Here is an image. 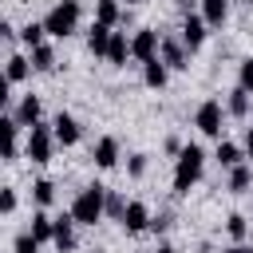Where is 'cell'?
Listing matches in <instances>:
<instances>
[{"label": "cell", "instance_id": "6da1fadb", "mask_svg": "<svg viewBox=\"0 0 253 253\" xmlns=\"http://www.w3.org/2000/svg\"><path fill=\"white\" fill-rule=\"evenodd\" d=\"M103 213H107V190H103V186H87V190L75 194V202H71V217H75L79 225H95Z\"/></svg>", "mask_w": 253, "mask_h": 253}, {"label": "cell", "instance_id": "7a4b0ae2", "mask_svg": "<svg viewBox=\"0 0 253 253\" xmlns=\"http://www.w3.org/2000/svg\"><path fill=\"white\" fill-rule=\"evenodd\" d=\"M202 162H206V154H202V146H182V154H178V166H174V194H190V186L202 178Z\"/></svg>", "mask_w": 253, "mask_h": 253}, {"label": "cell", "instance_id": "3957f363", "mask_svg": "<svg viewBox=\"0 0 253 253\" xmlns=\"http://www.w3.org/2000/svg\"><path fill=\"white\" fill-rule=\"evenodd\" d=\"M43 28H47V36L67 40V36L79 28V0H59V4L43 16Z\"/></svg>", "mask_w": 253, "mask_h": 253}, {"label": "cell", "instance_id": "277c9868", "mask_svg": "<svg viewBox=\"0 0 253 253\" xmlns=\"http://www.w3.org/2000/svg\"><path fill=\"white\" fill-rule=\"evenodd\" d=\"M51 146H55V134L43 126V123H36L32 130H28V142H24V154L36 162V166H43V162H51Z\"/></svg>", "mask_w": 253, "mask_h": 253}, {"label": "cell", "instance_id": "5b68a950", "mask_svg": "<svg viewBox=\"0 0 253 253\" xmlns=\"http://www.w3.org/2000/svg\"><path fill=\"white\" fill-rule=\"evenodd\" d=\"M158 51H162L158 32H154V28H138V32H134V40H130V55H134L138 63H150Z\"/></svg>", "mask_w": 253, "mask_h": 253}, {"label": "cell", "instance_id": "8992f818", "mask_svg": "<svg viewBox=\"0 0 253 253\" xmlns=\"http://www.w3.org/2000/svg\"><path fill=\"white\" fill-rule=\"evenodd\" d=\"M194 123H198L202 134H221V103H217V99H206V103L198 107Z\"/></svg>", "mask_w": 253, "mask_h": 253}, {"label": "cell", "instance_id": "52a82bcc", "mask_svg": "<svg viewBox=\"0 0 253 253\" xmlns=\"http://www.w3.org/2000/svg\"><path fill=\"white\" fill-rule=\"evenodd\" d=\"M206 28H210V24H206L202 16H194V12L182 20V43H186V51H198V47L206 43Z\"/></svg>", "mask_w": 253, "mask_h": 253}, {"label": "cell", "instance_id": "ba28073f", "mask_svg": "<svg viewBox=\"0 0 253 253\" xmlns=\"http://www.w3.org/2000/svg\"><path fill=\"white\" fill-rule=\"evenodd\" d=\"M123 225H126V233H142L154 217H150V210H146V202H126V210H123V217H119Z\"/></svg>", "mask_w": 253, "mask_h": 253}, {"label": "cell", "instance_id": "9c48e42d", "mask_svg": "<svg viewBox=\"0 0 253 253\" xmlns=\"http://www.w3.org/2000/svg\"><path fill=\"white\" fill-rule=\"evenodd\" d=\"M51 134H55V142H63V146H75L83 130H79V123H75L71 115H63V111H59V115L51 119Z\"/></svg>", "mask_w": 253, "mask_h": 253}, {"label": "cell", "instance_id": "30bf717a", "mask_svg": "<svg viewBox=\"0 0 253 253\" xmlns=\"http://www.w3.org/2000/svg\"><path fill=\"white\" fill-rule=\"evenodd\" d=\"M71 225H75V217H71V213H59V217H55V237H51V245H55L59 253L75 249V233H71Z\"/></svg>", "mask_w": 253, "mask_h": 253}, {"label": "cell", "instance_id": "8fae6325", "mask_svg": "<svg viewBox=\"0 0 253 253\" xmlns=\"http://www.w3.org/2000/svg\"><path fill=\"white\" fill-rule=\"evenodd\" d=\"M91 158H95V166L111 170V166L119 162V138H111V134H107V138H99V142H95V154H91Z\"/></svg>", "mask_w": 253, "mask_h": 253}, {"label": "cell", "instance_id": "7c38bea8", "mask_svg": "<svg viewBox=\"0 0 253 253\" xmlns=\"http://www.w3.org/2000/svg\"><path fill=\"white\" fill-rule=\"evenodd\" d=\"M111 28L107 24H91V32H87V51L91 55H107V47H111Z\"/></svg>", "mask_w": 253, "mask_h": 253}, {"label": "cell", "instance_id": "4fadbf2b", "mask_svg": "<svg viewBox=\"0 0 253 253\" xmlns=\"http://www.w3.org/2000/svg\"><path fill=\"white\" fill-rule=\"evenodd\" d=\"M12 119H16V123H20V126H28V130H32V126H36V123H40V99H36V95H24V99H20V107H16V115H12Z\"/></svg>", "mask_w": 253, "mask_h": 253}, {"label": "cell", "instance_id": "5bb4252c", "mask_svg": "<svg viewBox=\"0 0 253 253\" xmlns=\"http://www.w3.org/2000/svg\"><path fill=\"white\" fill-rule=\"evenodd\" d=\"M162 63L174 67V71L190 67V63H186V43H178V40H162Z\"/></svg>", "mask_w": 253, "mask_h": 253}, {"label": "cell", "instance_id": "9a60e30c", "mask_svg": "<svg viewBox=\"0 0 253 253\" xmlns=\"http://www.w3.org/2000/svg\"><path fill=\"white\" fill-rule=\"evenodd\" d=\"M166 71H170V67H166V63H162V59L154 55L150 63H142V83L158 91V87H166Z\"/></svg>", "mask_w": 253, "mask_h": 253}, {"label": "cell", "instance_id": "2e32d148", "mask_svg": "<svg viewBox=\"0 0 253 253\" xmlns=\"http://www.w3.org/2000/svg\"><path fill=\"white\" fill-rule=\"evenodd\" d=\"M225 16H229V0H202V20L210 28L225 24Z\"/></svg>", "mask_w": 253, "mask_h": 253}, {"label": "cell", "instance_id": "e0dca14e", "mask_svg": "<svg viewBox=\"0 0 253 253\" xmlns=\"http://www.w3.org/2000/svg\"><path fill=\"white\" fill-rule=\"evenodd\" d=\"M0 126H4V158H16L20 154V123L8 115Z\"/></svg>", "mask_w": 253, "mask_h": 253}, {"label": "cell", "instance_id": "ac0fdd59", "mask_svg": "<svg viewBox=\"0 0 253 253\" xmlns=\"http://www.w3.org/2000/svg\"><path fill=\"white\" fill-rule=\"evenodd\" d=\"M28 233H32L36 241H51V237H55V217H47L43 210L32 213V229H28Z\"/></svg>", "mask_w": 253, "mask_h": 253}, {"label": "cell", "instance_id": "d6986e66", "mask_svg": "<svg viewBox=\"0 0 253 253\" xmlns=\"http://www.w3.org/2000/svg\"><path fill=\"white\" fill-rule=\"evenodd\" d=\"M126 55H130V40H126L123 32H115V36H111V47H107V59H111L115 67H123Z\"/></svg>", "mask_w": 253, "mask_h": 253}, {"label": "cell", "instance_id": "ffe728a7", "mask_svg": "<svg viewBox=\"0 0 253 253\" xmlns=\"http://www.w3.org/2000/svg\"><path fill=\"white\" fill-rule=\"evenodd\" d=\"M213 158H217L225 170H233V166H241V158H245V154H241V146H237V142H217V154H213Z\"/></svg>", "mask_w": 253, "mask_h": 253}, {"label": "cell", "instance_id": "44dd1931", "mask_svg": "<svg viewBox=\"0 0 253 253\" xmlns=\"http://www.w3.org/2000/svg\"><path fill=\"white\" fill-rule=\"evenodd\" d=\"M28 71H32V59H24V55H8V71H4V79H8V83L28 79Z\"/></svg>", "mask_w": 253, "mask_h": 253}, {"label": "cell", "instance_id": "7402d4cb", "mask_svg": "<svg viewBox=\"0 0 253 253\" xmlns=\"http://www.w3.org/2000/svg\"><path fill=\"white\" fill-rule=\"evenodd\" d=\"M249 186H253V170H249L245 162L233 166V170H229V190H233V194H245Z\"/></svg>", "mask_w": 253, "mask_h": 253}, {"label": "cell", "instance_id": "603a6c76", "mask_svg": "<svg viewBox=\"0 0 253 253\" xmlns=\"http://www.w3.org/2000/svg\"><path fill=\"white\" fill-rule=\"evenodd\" d=\"M229 115H233V119H245V115H249V91H245V87H233V91H229Z\"/></svg>", "mask_w": 253, "mask_h": 253}, {"label": "cell", "instance_id": "cb8c5ba5", "mask_svg": "<svg viewBox=\"0 0 253 253\" xmlns=\"http://www.w3.org/2000/svg\"><path fill=\"white\" fill-rule=\"evenodd\" d=\"M32 67H36V71H51V67H55V51H51L47 43L32 47Z\"/></svg>", "mask_w": 253, "mask_h": 253}, {"label": "cell", "instance_id": "d4e9b609", "mask_svg": "<svg viewBox=\"0 0 253 253\" xmlns=\"http://www.w3.org/2000/svg\"><path fill=\"white\" fill-rule=\"evenodd\" d=\"M115 20H119V4H115V0H99V4H95V24L115 28Z\"/></svg>", "mask_w": 253, "mask_h": 253}, {"label": "cell", "instance_id": "484cf974", "mask_svg": "<svg viewBox=\"0 0 253 253\" xmlns=\"http://www.w3.org/2000/svg\"><path fill=\"white\" fill-rule=\"evenodd\" d=\"M43 36H47V28H43V20H40V24L32 20V24H24V32H20V40H24L28 47H40V43H43Z\"/></svg>", "mask_w": 253, "mask_h": 253}, {"label": "cell", "instance_id": "4316f807", "mask_svg": "<svg viewBox=\"0 0 253 253\" xmlns=\"http://www.w3.org/2000/svg\"><path fill=\"white\" fill-rule=\"evenodd\" d=\"M32 198H36L40 206H51V202H55V182H47V178H40V182L32 186Z\"/></svg>", "mask_w": 253, "mask_h": 253}, {"label": "cell", "instance_id": "83f0119b", "mask_svg": "<svg viewBox=\"0 0 253 253\" xmlns=\"http://www.w3.org/2000/svg\"><path fill=\"white\" fill-rule=\"evenodd\" d=\"M225 233H229L233 241H241V237L249 233V221H245L241 213H229V221H225Z\"/></svg>", "mask_w": 253, "mask_h": 253}, {"label": "cell", "instance_id": "f1b7e54d", "mask_svg": "<svg viewBox=\"0 0 253 253\" xmlns=\"http://www.w3.org/2000/svg\"><path fill=\"white\" fill-rule=\"evenodd\" d=\"M237 87L253 91V55H249V59H241V67H237Z\"/></svg>", "mask_w": 253, "mask_h": 253}, {"label": "cell", "instance_id": "f546056e", "mask_svg": "<svg viewBox=\"0 0 253 253\" xmlns=\"http://www.w3.org/2000/svg\"><path fill=\"white\" fill-rule=\"evenodd\" d=\"M123 210H126V202H123V194H115V190H107V213H111V217H123Z\"/></svg>", "mask_w": 253, "mask_h": 253}, {"label": "cell", "instance_id": "4dcf8cb0", "mask_svg": "<svg viewBox=\"0 0 253 253\" xmlns=\"http://www.w3.org/2000/svg\"><path fill=\"white\" fill-rule=\"evenodd\" d=\"M12 249H16V253H40V241H36V237H32V233H20V237H16V245H12Z\"/></svg>", "mask_w": 253, "mask_h": 253}, {"label": "cell", "instance_id": "1f68e13d", "mask_svg": "<svg viewBox=\"0 0 253 253\" xmlns=\"http://www.w3.org/2000/svg\"><path fill=\"white\" fill-rule=\"evenodd\" d=\"M126 170H130V178H142V174H146V154H130Z\"/></svg>", "mask_w": 253, "mask_h": 253}, {"label": "cell", "instance_id": "d6a6232c", "mask_svg": "<svg viewBox=\"0 0 253 253\" xmlns=\"http://www.w3.org/2000/svg\"><path fill=\"white\" fill-rule=\"evenodd\" d=\"M0 210H4V213L16 210V190H0Z\"/></svg>", "mask_w": 253, "mask_h": 253}, {"label": "cell", "instance_id": "836d02e7", "mask_svg": "<svg viewBox=\"0 0 253 253\" xmlns=\"http://www.w3.org/2000/svg\"><path fill=\"white\" fill-rule=\"evenodd\" d=\"M166 225H170V217H166V213H158V217L150 221V229H166Z\"/></svg>", "mask_w": 253, "mask_h": 253}, {"label": "cell", "instance_id": "e575fe53", "mask_svg": "<svg viewBox=\"0 0 253 253\" xmlns=\"http://www.w3.org/2000/svg\"><path fill=\"white\" fill-rule=\"evenodd\" d=\"M245 154H249V162H253V126L245 130Z\"/></svg>", "mask_w": 253, "mask_h": 253}, {"label": "cell", "instance_id": "d590c367", "mask_svg": "<svg viewBox=\"0 0 253 253\" xmlns=\"http://www.w3.org/2000/svg\"><path fill=\"white\" fill-rule=\"evenodd\" d=\"M225 253H253V245H233V249H225Z\"/></svg>", "mask_w": 253, "mask_h": 253}, {"label": "cell", "instance_id": "8d00e7d4", "mask_svg": "<svg viewBox=\"0 0 253 253\" xmlns=\"http://www.w3.org/2000/svg\"><path fill=\"white\" fill-rule=\"evenodd\" d=\"M158 253H178V249H170V245H158Z\"/></svg>", "mask_w": 253, "mask_h": 253}, {"label": "cell", "instance_id": "74e56055", "mask_svg": "<svg viewBox=\"0 0 253 253\" xmlns=\"http://www.w3.org/2000/svg\"><path fill=\"white\" fill-rule=\"evenodd\" d=\"M126 4H146V0H126Z\"/></svg>", "mask_w": 253, "mask_h": 253}, {"label": "cell", "instance_id": "f35d334b", "mask_svg": "<svg viewBox=\"0 0 253 253\" xmlns=\"http://www.w3.org/2000/svg\"><path fill=\"white\" fill-rule=\"evenodd\" d=\"M249 241H253V229H249Z\"/></svg>", "mask_w": 253, "mask_h": 253}, {"label": "cell", "instance_id": "ab89813d", "mask_svg": "<svg viewBox=\"0 0 253 253\" xmlns=\"http://www.w3.org/2000/svg\"><path fill=\"white\" fill-rule=\"evenodd\" d=\"M178 4H190V0H178Z\"/></svg>", "mask_w": 253, "mask_h": 253}]
</instances>
